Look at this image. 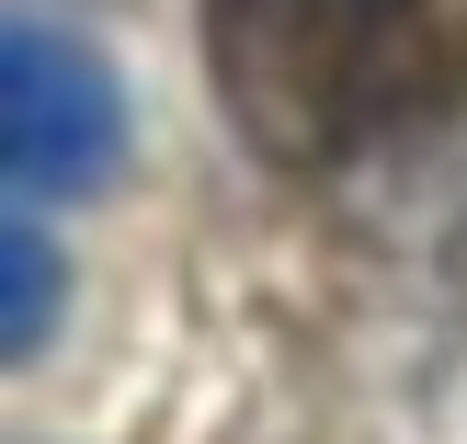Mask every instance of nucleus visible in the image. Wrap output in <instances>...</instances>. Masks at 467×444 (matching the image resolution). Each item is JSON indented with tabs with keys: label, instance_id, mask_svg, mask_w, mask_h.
Instances as JSON below:
<instances>
[{
	"label": "nucleus",
	"instance_id": "nucleus-1",
	"mask_svg": "<svg viewBox=\"0 0 467 444\" xmlns=\"http://www.w3.org/2000/svg\"><path fill=\"white\" fill-rule=\"evenodd\" d=\"M205 80L263 160L331 171L467 103V0H205Z\"/></svg>",
	"mask_w": 467,
	"mask_h": 444
},
{
	"label": "nucleus",
	"instance_id": "nucleus-2",
	"mask_svg": "<svg viewBox=\"0 0 467 444\" xmlns=\"http://www.w3.org/2000/svg\"><path fill=\"white\" fill-rule=\"evenodd\" d=\"M0 149H12L23 194H68L114 160V80L91 46H68L57 23L23 12L0 35Z\"/></svg>",
	"mask_w": 467,
	"mask_h": 444
},
{
	"label": "nucleus",
	"instance_id": "nucleus-3",
	"mask_svg": "<svg viewBox=\"0 0 467 444\" xmlns=\"http://www.w3.org/2000/svg\"><path fill=\"white\" fill-rule=\"evenodd\" d=\"M0 263H12V319H0V342L35 354V342H46V308H57V251L35 240V217H12V251H0Z\"/></svg>",
	"mask_w": 467,
	"mask_h": 444
}]
</instances>
